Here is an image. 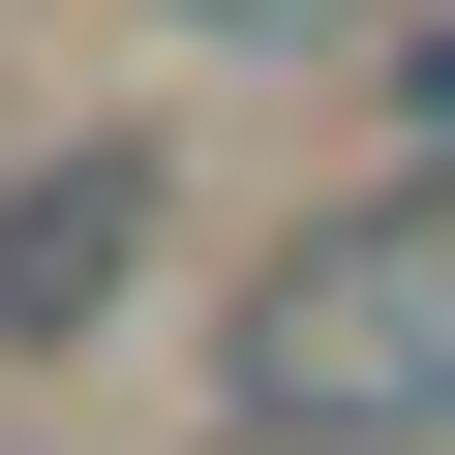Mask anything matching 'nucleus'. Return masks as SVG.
<instances>
[{"label":"nucleus","instance_id":"obj_1","mask_svg":"<svg viewBox=\"0 0 455 455\" xmlns=\"http://www.w3.org/2000/svg\"><path fill=\"white\" fill-rule=\"evenodd\" d=\"M212 455H455V182H334L212 304Z\"/></svg>","mask_w":455,"mask_h":455},{"label":"nucleus","instance_id":"obj_2","mask_svg":"<svg viewBox=\"0 0 455 455\" xmlns=\"http://www.w3.org/2000/svg\"><path fill=\"white\" fill-rule=\"evenodd\" d=\"M152 243H182V152H152V122H61L31 182H0V364H92V334L152 304Z\"/></svg>","mask_w":455,"mask_h":455},{"label":"nucleus","instance_id":"obj_3","mask_svg":"<svg viewBox=\"0 0 455 455\" xmlns=\"http://www.w3.org/2000/svg\"><path fill=\"white\" fill-rule=\"evenodd\" d=\"M212 61H334V31H395V0H182Z\"/></svg>","mask_w":455,"mask_h":455},{"label":"nucleus","instance_id":"obj_4","mask_svg":"<svg viewBox=\"0 0 455 455\" xmlns=\"http://www.w3.org/2000/svg\"><path fill=\"white\" fill-rule=\"evenodd\" d=\"M395 31H455V0H395Z\"/></svg>","mask_w":455,"mask_h":455}]
</instances>
